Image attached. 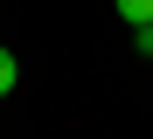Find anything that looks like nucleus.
<instances>
[{"mask_svg":"<svg viewBox=\"0 0 153 139\" xmlns=\"http://www.w3.org/2000/svg\"><path fill=\"white\" fill-rule=\"evenodd\" d=\"M111 7L125 14V28H146V21H153V0H111Z\"/></svg>","mask_w":153,"mask_h":139,"instance_id":"f257e3e1","label":"nucleus"},{"mask_svg":"<svg viewBox=\"0 0 153 139\" xmlns=\"http://www.w3.org/2000/svg\"><path fill=\"white\" fill-rule=\"evenodd\" d=\"M132 35H139V56H153V21H146V28H132Z\"/></svg>","mask_w":153,"mask_h":139,"instance_id":"7ed1b4c3","label":"nucleus"},{"mask_svg":"<svg viewBox=\"0 0 153 139\" xmlns=\"http://www.w3.org/2000/svg\"><path fill=\"white\" fill-rule=\"evenodd\" d=\"M14 83H21V63H14V49H0V97H7Z\"/></svg>","mask_w":153,"mask_h":139,"instance_id":"f03ea898","label":"nucleus"}]
</instances>
